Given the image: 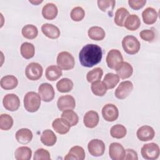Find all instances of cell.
<instances>
[{
  "mask_svg": "<svg viewBox=\"0 0 160 160\" xmlns=\"http://www.w3.org/2000/svg\"><path fill=\"white\" fill-rule=\"evenodd\" d=\"M57 106L61 111L67 109H73L76 106V101L71 95L61 96L58 98Z\"/></svg>",
  "mask_w": 160,
  "mask_h": 160,
  "instance_id": "cell-14",
  "label": "cell"
},
{
  "mask_svg": "<svg viewBox=\"0 0 160 160\" xmlns=\"http://www.w3.org/2000/svg\"><path fill=\"white\" fill-rule=\"evenodd\" d=\"M13 125L12 118L8 114H1L0 116V129L3 131L9 130Z\"/></svg>",
  "mask_w": 160,
  "mask_h": 160,
  "instance_id": "cell-40",
  "label": "cell"
},
{
  "mask_svg": "<svg viewBox=\"0 0 160 160\" xmlns=\"http://www.w3.org/2000/svg\"><path fill=\"white\" fill-rule=\"evenodd\" d=\"M103 75V71L101 68H96L89 71L86 74V79L89 82H93L101 79Z\"/></svg>",
  "mask_w": 160,
  "mask_h": 160,
  "instance_id": "cell-39",
  "label": "cell"
},
{
  "mask_svg": "<svg viewBox=\"0 0 160 160\" xmlns=\"http://www.w3.org/2000/svg\"><path fill=\"white\" fill-rule=\"evenodd\" d=\"M122 46L125 52L133 55L139 52L141 44L137 38L134 36L128 35L122 39Z\"/></svg>",
  "mask_w": 160,
  "mask_h": 160,
  "instance_id": "cell-3",
  "label": "cell"
},
{
  "mask_svg": "<svg viewBox=\"0 0 160 160\" xmlns=\"http://www.w3.org/2000/svg\"><path fill=\"white\" fill-rule=\"evenodd\" d=\"M141 26V20L136 14H129L126 19L124 26L129 31L137 30Z\"/></svg>",
  "mask_w": 160,
  "mask_h": 160,
  "instance_id": "cell-24",
  "label": "cell"
},
{
  "mask_svg": "<svg viewBox=\"0 0 160 160\" xmlns=\"http://www.w3.org/2000/svg\"><path fill=\"white\" fill-rule=\"evenodd\" d=\"M61 118L66 120L71 127L76 126L79 121V117L78 114L72 111V109H67L62 111Z\"/></svg>",
  "mask_w": 160,
  "mask_h": 160,
  "instance_id": "cell-34",
  "label": "cell"
},
{
  "mask_svg": "<svg viewBox=\"0 0 160 160\" xmlns=\"http://www.w3.org/2000/svg\"><path fill=\"white\" fill-rule=\"evenodd\" d=\"M99 121L98 113L94 111H89L84 116L83 122L84 126L88 128H95Z\"/></svg>",
  "mask_w": 160,
  "mask_h": 160,
  "instance_id": "cell-18",
  "label": "cell"
},
{
  "mask_svg": "<svg viewBox=\"0 0 160 160\" xmlns=\"http://www.w3.org/2000/svg\"><path fill=\"white\" fill-rule=\"evenodd\" d=\"M98 8L103 12H107L109 16H112L115 7L116 1L114 0H99L97 1Z\"/></svg>",
  "mask_w": 160,
  "mask_h": 160,
  "instance_id": "cell-31",
  "label": "cell"
},
{
  "mask_svg": "<svg viewBox=\"0 0 160 160\" xmlns=\"http://www.w3.org/2000/svg\"><path fill=\"white\" fill-rule=\"evenodd\" d=\"M1 87L5 90L13 89L18 84V80L13 75H6L3 76L0 82Z\"/></svg>",
  "mask_w": 160,
  "mask_h": 160,
  "instance_id": "cell-25",
  "label": "cell"
},
{
  "mask_svg": "<svg viewBox=\"0 0 160 160\" xmlns=\"http://www.w3.org/2000/svg\"><path fill=\"white\" fill-rule=\"evenodd\" d=\"M41 141L46 146H52L57 141V137L52 130L46 129L41 134Z\"/></svg>",
  "mask_w": 160,
  "mask_h": 160,
  "instance_id": "cell-27",
  "label": "cell"
},
{
  "mask_svg": "<svg viewBox=\"0 0 160 160\" xmlns=\"http://www.w3.org/2000/svg\"><path fill=\"white\" fill-rule=\"evenodd\" d=\"M102 57L101 48L94 44L85 45L79 53L81 64L86 68H92L101 62Z\"/></svg>",
  "mask_w": 160,
  "mask_h": 160,
  "instance_id": "cell-1",
  "label": "cell"
},
{
  "mask_svg": "<svg viewBox=\"0 0 160 160\" xmlns=\"http://www.w3.org/2000/svg\"><path fill=\"white\" fill-rule=\"evenodd\" d=\"M42 67L38 62L29 63L26 66L25 70L27 78L31 81H36L40 79L42 75Z\"/></svg>",
  "mask_w": 160,
  "mask_h": 160,
  "instance_id": "cell-7",
  "label": "cell"
},
{
  "mask_svg": "<svg viewBox=\"0 0 160 160\" xmlns=\"http://www.w3.org/2000/svg\"><path fill=\"white\" fill-rule=\"evenodd\" d=\"M38 94L43 101L50 102L53 100L55 92L51 84L44 82L39 86Z\"/></svg>",
  "mask_w": 160,
  "mask_h": 160,
  "instance_id": "cell-11",
  "label": "cell"
},
{
  "mask_svg": "<svg viewBox=\"0 0 160 160\" xmlns=\"http://www.w3.org/2000/svg\"><path fill=\"white\" fill-rule=\"evenodd\" d=\"M2 104L6 110L15 111L18 110L20 106V100L16 94L10 93L4 96Z\"/></svg>",
  "mask_w": 160,
  "mask_h": 160,
  "instance_id": "cell-9",
  "label": "cell"
},
{
  "mask_svg": "<svg viewBox=\"0 0 160 160\" xmlns=\"http://www.w3.org/2000/svg\"><path fill=\"white\" fill-rule=\"evenodd\" d=\"M73 86L74 84L72 80L67 78H62L56 83V88L58 91L62 93L71 91L73 88Z\"/></svg>",
  "mask_w": 160,
  "mask_h": 160,
  "instance_id": "cell-30",
  "label": "cell"
},
{
  "mask_svg": "<svg viewBox=\"0 0 160 160\" xmlns=\"http://www.w3.org/2000/svg\"><path fill=\"white\" fill-rule=\"evenodd\" d=\"M41 98L39 94L34 91L27 92L24 97V106L29 112H36L41 106Z\"/></svg>",
  "mask_w": 160,
  "mask_h": 160,
  "instance_id": "cell-2",
  "label": "cell"
},
{
  "mask_svg": "<svg viewBox=\"0 0 160 160\" xmlns=\"http://www.w3.org/2000/svg\"><path fill=\"white\" fill-rule=\"evenodd\" d=\"M70 16L71 19L74 21H81L85 16V11L81 7L77 6L71 10Z\"/></svg>",
  "mask_w": 160,
  "mask_h": 160,
  "instance_id": "cell-41",
  "label": "cell"
},
{
  "mask_svg": "<svg viewBox=\"0 0 160 160\" xmlns=\"http://www.w3.org/2000/svg\"><path fill=\"white\" fill-rule=\"evenodd\" d=\"M119 78L125 79L131 76L133 72L132 66L128 62L122 61L115 69Z\"/></svg>",
  "mask_w": 160,
  "mask_h": 160,
  "instance_id": "cell-17",
  "label": "cell"
},
{
  "mask_svg": "<svg viewBox=\"0 0 160 160\" xmlns=\"http://www.w3.org/2000/svg\"><path fill=\"white\" fill-rule=\"evenodd\" d=\"M34 160H50L51 156L49 151L43 148L38 149L35 152L33 157Z\"/></svg>",
  "mask_w": 160,
  "mask_h": 160,
  "instance_id": "cell-42",
  "label": "cell"
},
{
  "mask_svg": "<svg viewBox=\"0 0 160 160\" xmlns=\"http://www.w3.org/2000/svg\"><path fill=\"white\" fill-rule=\"evenodd\" d=\"M16 139L18 142L26 144L31 141L33 135L31 130L28 128H22L16 132Z\"/></svg>",
  "mask_w": 160,
  "mask_h": 160,
  "instance_id": "cell-22",
  "label": "cell"
},
{
  "mask_svg": "<svg viewBox=\"0 0 160 160\" xmlns=\"http://www.w3.org/2000/svg\"><path fill=\"white\" fill-rule=\"evenodd\" d=\"M124 159L126 160H138V156L137 152L132 149H126Z\"/></svg>",
  "mask_w": 160,
  "mask_h": 160,
  "instance_id": "cell-45",
  "label": "cell"
},
{
  "mask_svg": "<svg viewBox=\"0 0 160 160\" xmlns=\"http://www.w3.org/2000/svg\"><path fill=\"white\" fill-rule=\"evenodd\" d=\"M46 78L50 81H54L58 79L62 75V69L58 66L51 65L48 66L45 72Z\"/></svg>",
  "mask_w": 160,
  "mask_h": 160,
  "instance_id": "cell-26",
  "label": "cell"
},
{
  "mask_svg": "<svg viewBox=\"0 0 160 160\" xmlns=\"http://www.w3.org/2000/svg\"><path fill=\"white\" fill-rule=\"evenodd\" d=\"M102 116L106 121L113 122L119 116V110L114 104H107L102 109Z\"/></svg>",
  "mask_w": 160,
  "mask_h": 160,
  "instance_id": "cell-12",
  "label": "cell"
},
{
  "mask_svg": "<svg viewBox=\"0 0 160 160\" xmlns=\"http://www.w3.org/2000/svg\"><path fill=\"white\" fill-rule=\"evenodd\" d=\"M146 3V0H129L128 4L130 8L134 10H139L143 8Z\"/></svg>",
  "mask_w": 160,
  "mask_h": 160,
  "instance_id": "cell-44",
  "label": "cell"
},
{
  "mask_svg": "<svg viewBox=\"0 0 160 160\" xmlns=\"http://www.w3.org/2000/svg\"><path fill=\"white\" fill-rule=\"evenodd\" d=\"M22 35L28 39H35L38 34V30L36 26L32 24L25 25L21 30Z\"/></svg>",
  "mask_w": 160,
  "mask_h": 160,
  "instance_id": "cell-36",
  "label": "cell"
},
{
  "mask_svg": "<svg viewBox=\"0 0 160 160\" xmlns=\"http://www.w3.org/2000/svg\"><path fill=\"white\" fill-rule=\"evenodd\" d=\"M127 129L122 124H116L111 127L110 129L111 136L116 139H121L126 136Z\"/></svg>",
  "mask_w": 160,
  "mask_h": 160,
  "instance_id": "cell-37",
  "label": "cell"
},
{
  "mask_svg": "<svg viewBox=\"0 0 160 160\" xmlns=\"http://www.w3.org/2000/svg\"><path fill=\"white\" fill-rule=\"evenodd\" d=\"M126 150L119 142H112L109 147V155L112 160L124 159Z\"/></svg>",
  "mask_w": 160,
  "mask_h": 160,
  "instance_id": "cell-13",
  "label": "cell"
},
{
  "mask_svg": "<svg viewBox=\"0 0 160 160\" xmlns=\"http://www.w3.org/2000/svg\"><path fill=\"white\" fill-rule=\"evenodd\" d=\"M58 9L57 6L52 2L45 4L42 9V15L43 18L47 20H52L55 19L58 15Z\"/></svg>",
  "mask_w": 160,
  "mask_h": 160,
  "instance_id": "cell-21",
  "label": "cell"
},
{
  "mask_svg": "<svg viewBox=\"0 0 160 160\" xmlns=\"http://www.w3.org/2000/svg\"><path fill=\"white\" fill-rule=\"evenodd\" d=\"M137 138L141 141H148L152 140L155 136L154 129L148 125L141 126L136 132Z\"/></svg>",
  "mask_w": 160,
  "mask_h": 160,
  "instance_id": "cell-15",
  "label": "cell"
},
{
  "mask_svg": "<svg viewBox=\"0 0 160 160\" xmlns=\"http://www.w3.org/2000/svg\"><path fill=\"white\" fill-rule=\"evenodd\" d=\"M57 64L62 70L68 71L74 68L75 60L72 55L67 51L59 52L57 56Z\"/></svg>",
  "mask_w": 160,
  "mask_h": 160,
  "instance_id": "cell-4",
  "label": "cell"
},
{
  "mask_svg": "<svg viewBox=\"0 0 160 160\" xmlns=\"http://www.w3.org/2000/svg\"><path fill=\"white\" fill-rule=\"evenodd\" d=\"M41 31L46 37L50 39H57L61 34L59 29L56 26L49 23L42 24Z\"/></svg>",
  "mask_w": 160,
  "mask_h": 160,
  "instance_id": "cell-19",
  "label": "cell"
},
{
  "mask_svg": "<svg viewBox=\"0 0 160 160\" xmlns=\"http://www.w3.org/2000/svg\"><path fill=\"white\" fill-rule=\"evenodd\" d=\"M91 89L92 93L97 96H103L108 90L105 83L101 81H96L92 82Z\"/></svg>",
  "mask_w": 160,
  "mask_h": 160,
  "instance_id": "cell-35",
  "label": "cell"
},
{
  "mask_svg": "<svg viewBox=\"0 0 160 160\" xmlns=\"http://www.w3.org/2000/svg\"><path fill=\"white\" fill-rule=\"evenodd\" d=\"M106 60L108 68L115 70L123 61V57L120 51L112 49L108 52Z\"/></svg>",
  "mask_w": 160,
  "mask_h": 160,
  "instance_id": "cell-6",
  "label": "cell"
},
{
  "mask_svg": "<svg viewBox=\"0 0 160 160\" xmlns=\"http://www.w3.org/2000/svg\"><path fill=\"white\" fill-rule=\"evenodd\" d=\"M141 153L142 158L145 159L155 160L159 156V147L154 142L145 144L141 148Z\"/></svg>",
  "mask_w": 160,
  "mask_h": 160,
  "instance_id": "cell-5",
  "label": "cell"
},
{
  "mask_svg": "<svg viewBox=\"0 0 160 160\" xmlns=\"http://www.w3.org/2000/svg\"><path fill=\"white\" fill-rule=\"evenodd\" d=\"M20 52L21 56L24 58L29 59L34 57L35 53V48L32 43L25 42L21 44L20 48Z\"/></svg>",
  "mask_w": 160,
  "mask_h": 160,
  "instance_id": "cell-33",
  "label": "cell"
},
{
  "mask_svg": "<svg viewBox=\"0 0 160 160\" xmlns=\"http://www.w3.org/2000/svg\"><path fill=\"white\" fill-rule=\"evenodd\" d=\"M105 144L102 140L94 139L91 140L88 144L89 154L94 157H99L104 154L105 151Z\"/></svg>",
  "mask_w": 160,
  "mask_h": 160,
  "instance_id": "cell-8",
  "label": "cell"
},
{
  "mask_svg": "<svg viewBox=\"0 0 160 160\" xmlns=\"http://www.w3.org/2000/svg\"><path fill=\"white\" fill-rule=\"evenodd\" d=\"M158 12L155 9L151 7L146 8L142 12L143 22L146 24H152L158 19Z\"/></svg>",
  "mask_w": 160,
  "mask_h": 160,
  "instance_id": "cell-23",
  "label": "cell"
},
{
  "mask_svg": "<svg viewBox=\"0 0 160 160\" xmlns=\"http://www.w3.org/2000/svg\"><path fill=\"white\" fill-rule=\"evenodd\" d=\"M29 2L34 5H38L39 4L42 2V1H29Z\"/></svg>",
  "mask_w": 160,
  "mask_h": 160,
  "instance_id": "cell-46",
  "label": "cell"
},
{
  "mask_svg": "<svg viewBox=\"0 0 160 160\" xmlns=\"http://www.w3.org/2000/svg\"><path fill=\"white\" fill-rule=\"evenodd\" d=\"M133 84L130 81H125L120 82L115 90V96L119 99H126L132 92Z\"/></svg>",
  "mask_w": 160,
  "mask_h": 160,
  "instance_id": "cell-10",
  "label": "cell"
},
{
  "mask_svg": "<svg viewBox=\"0 0 160 160\" xmlns=\"http://www.w3.org/2000/svg\"><path fill=\"white\" fill-rule=\"evenodd\" d=\"M52 126L54 130L60 134L68 133L71 128L69 123L62 118L55 119L52 123Z\"/></svg>",
  "mask_w": 160,
  "mask_h": 160,
  "instance_id": "cell-20",
  "label": "cell"
},
{
  "mask_svg": "<svg viewBox=\"0 0 160 160\" xmlns=\"http://www.w3.org/2000/svg\"><path fill=\"white\" fill-rule=\"evenodd\" d=\"M88 36L94 41H101L106 36L104 30L99 26H92L88 31Z\"/></svg>",
  "mask_w": 160,
  "mask_h": 160,
  "instance_id": "cell-29",
  "label": "cell"
},
{
  "mask_svg": "<svg viewBox=\"0 0 160 160\" xmlns=\"http://www.w3.org/2000/svg\"><path fill=\"white\" fill-rule=\"evenodd\" d=\"M85 151L84 149L79 146H75L72 147L69 152L64 156L65 160H83L85 159Z\"/></svg>",
  "mask_w": 160,
  "mask_h": 160,
  "instance_id": "cell-16",
  "label": "cell"
},
{
  "mask_svg": "<svg viewBox=\"0 0 160 160\" xmlns=\"http://www.w3.org/2000/svg\"><path fill=\"white\" fill-rule=\"evenodd\" d=\"M141 38L148 42H152L155 38V33L151 29H144L139 32Z\"/></svg>",
  "mask_w": 160,
  "mask_h": 160,
  "instance_id": "cell-43",
  "label": "cell"
},
{
  "mask_svg": "<svg viewBox=\"0 0 160 160\" xmlns=\"http://www.w3.org/2000/svg\"><path fill=\"white\" fill-rule=\"evenodd\" d=\"M32 156V150L27 146L19 147L14 152L16 160H29Z\"/></svg>",
  "mask_w": 160,
  "mask_h": 160,
  "instance_id": "cell-28",
  "label": "cell"
},
{
  "mask_svg": "<svg viewBox=\"0 0 160 160\" xmlns=\"http://www.w3.org/2000/svg\"><path fill=\"white\" fill-rule=\"evenodd\" d=\"M103 82L106 85L108 89H113L119 82V78L117 74L109 72L105 75Z\"/></svg>",
  "mask_w": 160,
  "mask_h": 160,
  "instance_id": "cell-38",
  "label": "cell"
},
{
  "mask_svg": "<svg viewBox=\"0 0 160 160\" xmlns=\"http://www.w3.org/2000/svg\"><path fill=\"white\" fill-rule=\"evenodd\" d=\"M129 15V12L128 11L127 9L125 8H118L114 16V22L115 24L120 27L124 26V23L127 18V17Z\"/></svg>",
  "mask_w": 160,
  "mask_h": 160,
  "instance_id": "cell-32",
  "label": "cell"
}]
</instances>
